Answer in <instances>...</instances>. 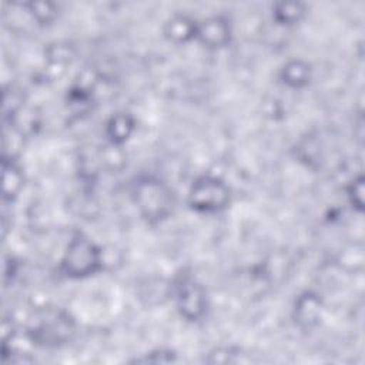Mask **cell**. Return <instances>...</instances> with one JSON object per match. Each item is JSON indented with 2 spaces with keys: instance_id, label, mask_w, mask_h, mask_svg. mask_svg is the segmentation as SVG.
<instances>
[{
  "instance_id": "cell-5",
  "label": "cell",
  "mask_w": 365,
  "mask_h": 365,
  "mask_svg": "<svg viewBox=\"0 0 365 365\" xmlns=\"http://www.w3.org/2000/svg\"><path fill=\"white\" fill-rule=\"evenodd\" d=\"M175 302L180 314L188 321H198L205 314V291L187 274L175 284Z\"/></svg>"
},
{
  "instance_id": "cell-12",
  "label": "cell",
  "mask_w": 365,
  "mask_h": 365,
  "mask_svg": "<svg viewBox=\"0 0 365 365\" xmlns=\"http://www.w3.org/2000/svg\"><path fill=\"white\" fill-rule=\"evenodd\" d=\"M304 14L299 3H281L274 7V17L281 24H294Z\"/></svg>"
},
{
  "instance_id": "cell-15",
  "label": "cell",
  "mask_w": 365,
  "mask_h": 365,
  "mask_svg": "<svg viewBox=\"0 0 365 365\" xmlns=\"http://www.w3.org/2000/svg\"><path fill=\"white\" fill-rule=\"evenodd\" d=\"M175 354L171 351H155V352H150L145 355V358L141 359H135L137 362H171L175 358Z\"/></svg>"
},
{
  "instance_id": "cell-11",
  "label": "cell",
  "mask_w": 365,
  "mask_h": 365,
  "mask_svg": "<svg viewBox=\"0 0 365 365\" xmlns=\"http://www.w3.org/2000/svg\"><path fill=\"white\" fill-rule=\"evenodd\" d=\"M23 185V175L20 168L10 160L3 158V197L13 200Z\"/></svg>"
},
{
  "instance_id": "cell-8",
  "label": "cell",
  "mask_w": 365,
  "mask_h": 365,
  "mask_svg": "<svg viewBox=\"0 0 365 365\" xmlns=\"http://www.w3.org/2000/svg\"><path fill=\"white\" fill-rule=\"evenodd\" d=\"M164 33L170 40L175 43H184L195 37L197 24L185 16H174L167 21Z\"/></svg>"
},
{
  "instance_id": "cell-16",
  "label": "cell",
  "mask_w": 365,
  "mask_h": 365,
  "mask_svg": "<svg viewBox=\"0 0 365 365\" xmlns=\"http://www.w3.org/2000/svg\"><path fill=\"white\" fill-rule=\"evenodd\" d=\"M235 354H232V351L231 349H228V348H225V349H217L215 352H212V354H210V358L207 359L208 362H218V364H224V362H231L232 361V356H234Z\"/></svg>"
},
{
  "instance_id": "cell-13",
  "label": "cell",
  "mask_w": 365,
  "mask_h": 365,
  "mask_svg": "<svg viewBox=\"0 0 365 365\" xmlns=\"http://www.w3.org/2000/svg\"><path fill=\"white\" fill-rule=\"evenodd\" d=\"M30 13L38 23H50L56 17V9L50 3H31Z\"/></svg>"
},
{
  "instance_id": "cell-2",
  "label": "cell",
  "mask_w": 365,
  "mask_h": 365,
  "mask_svg": "<svg viewBox=\"0 0 365 365\" xmlns=\"http://www.w3.org/2000/svg\"><path fill=\"white\" fill-rule=\"evenodd\" d=\"M100 268L101 252L98 247L84 234H74L61 259L63 274L70 278H83L96 274Z\"/></svg>"
},
{
  "instance_id": "cell-7",
  "label": "cell",
  "mask_w": 365,
  "mask_h": 365,
  "mask_svg": "<svg viewBox=\"0 0 365 365\" xmlns=\"http://www.w3.org/2000/svg\"><path fill=\"white\" fill-rule=\"evenodd\" d=\"M230 26L222 17H211L197 24L195 37L207 47H224L230 41Z\"/></svg>"
},
{
  "instance_id": "cell-3",
  "label": "cell",
  "mask_w": 365,
  "mask_h": 365,
  "mask_svg": "<svg viewBox=\"0 0 365 365\" xmlns=\"http://www.w3.org/2000/svg\"><path fill=\"white\" fill-rule=\"evenodd\" d=\"M30 339L43 346H57L67 342L74 332V322L63 311L48 309L36 315L29 325Z\"/></svg>"
},
{
  "instance_id": "cell-9",
  "label": "cell",
  "mask_w": 365,
  "mask_h": 365,
  "mask_svg": "<svg viewBox=\"0 0 365 365\" xmlns=\"http://www.w3.org/2000/svg\"><path fill=\"white\" fill-rule=\"evenodd\" d=\"M134 130V120L127 113L114 114L107 123V137L113 144H123Z\"/></svg>"
},
{
  "instance_id": "cell-4",
  "label": "cell",
  "mask_w": 365,
  "mask_h": 365,
  "mask_svg": "<svg viewBox=\"0 0 365 365\" xmlns=\"http://www.w3.org/2000/svg\"><path fill=\"white\" fill-rule=\"evenodd\" d=\"M230 190L228 185L211 175L197 178L188 192V204L198 212H218L228 205Z\"/></svg>"
},
{
  "instance_id": "cell-1",
  "label": "cell",
  "mask_w": 365,
  "mask_h": 365,
  "mask_svg": "<svg viewBox=\"0 0 365 365\" xmlns=\"http://www.w3.org/2000/svg\"><path fill=\"white\" fill-rule=\"evenodd\" d=\"M133 197L140 214L150 222H158L173 212L174 195L158 178L145 177L138 180Z\"/></svg>"
},
{
  "instance_id": "cell-6",
  "label": "cell",
  "mask_w": 365,
  "mask_h": 365,
  "mask_svg": "<svg viewBox=\"0 0 365 365\" xmlns=\"http://www.w3.org/2000/svg\"><path fill=\"white\" fill-rule=\"evenodd\" d=\"M322 315V301L318 294L312 291L302 292L294 305V319L302 329L314 328Z\"/></svg>"
},
{
  "instance_id": "cell-14",
  "label": "cell",
  "mask_w": 365,
  "mask_h": 365,
  "mask_svg": "<svg viewBox=\"0 0 365 365\" xmlns=\"http://www.w3.org/2000/svg\"><path fill=\"white\" fill-rule=\"evenodd\" d=\"M348 198L356 210H362V202H364V178L362 175H358L349 182L348 187Z\"/></svg>"
},
{
  "instance_id": "cell-10",
  "label": "cell",
  "mask_w": 365,
  "mask_h": 365,
  "mask_svg": "<svg viewBox=\"0 0 365 365\" xmlns=\"http://www.w3.org/2000/svg\"><path fill=\"white\" fill-rule=\"evenodd\" d=\"M311 76L309 66L302 60H292L281 70V80L289 87H302L308 83Z\"/></svg>"
}]
</instances>
